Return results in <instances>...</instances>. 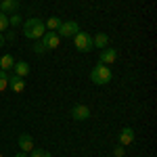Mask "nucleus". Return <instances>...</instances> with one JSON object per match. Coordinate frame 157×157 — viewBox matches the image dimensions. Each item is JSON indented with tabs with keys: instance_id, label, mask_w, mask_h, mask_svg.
Wrapping results in <instances>:
<instances>
[{
	"instance_id": "obj_13",
	"label": "nucleus",
	"mask_w": 157,
	"mask_h": 157,
	"mask_svg": "<svg viewBox=\"0 0 157 157\" xmlns=\"http://www.w3.org/2000/svg\"><path fill=\"white\" fill-rule=\"evenodd\" d=\"M29 63L27 61H15V65H13V71H15V75H19V78H25L27 73H29Z\"/></svg>"
},
{
	"instance_id": "obj_24",
	"label": "nucleus",
	"mask_w": 157,
	"mask_h": 157,
	"mask_svg": "<svg viewBox=\"0 0 157 157\" xmlns=\"http://www.w3.org/2000/svg\"><path fill=\"white\" fill-rule=\"evenodd\" d=\"M13 157H27V153H23V151H21V153H17V155H13Z\"/></svg>"
},
{
	"instance_id": "obj_25",
	"label": "nucleus",
	"mask_w": 157,
	"mask_h": 157,
	"mask_svg": "<svg viewBox=\"0 0 157 157\" xmlns=\"http://www.w3.org/2000/svg\"><path fill=\"white\" fill-rule=\"evenodd\" d=\"M0 157H2V153H0Z\"/></svg>"
},
{
	"instance_id": "obj_22",
	"label": "nucleus",
	"mask_w": 157,
	"mask_h": 157,
	"mask_svg": "<svg viewBox=\"0 0 157 157\" xmlns=\"http://www.w3.org/2000/svg\"><path fill=\"white\" fill-rule=\"evenodd\" d=\"M4 40H15V32H13V29H11V32H9V34L4 36Z\"/></svg>"
},
{
	"instance_id": "obj_1",
	"label": "nucleus",
	"mask_w": 157,
	"mask_h": 157,
	"mask_svg": "<svg viewBox=\"0 0 157 157\" xmlns=\"http://www.w3.org/2000/svg\"><path fill=\"white\" fill-rule=\"evenodd\" d=\"M23 36L27 40H40V38L44 36V32H46V25L42 19H38V17H32V19H27L23 21Z\"/></svg>"
},
{
	"instance_id": "obj_23",
	"label": "nucleus",
	"mask_w": 157,
	"mask_h": 157,
	"mask_svg": "<svg viewBox=\"0 0 157 157\" xmlns=\"http://www.w3.org/2000/svg\"><path fill=\"white\" fill-rule=\"evenodd\" d=\"M4 42H6V40H4V34H0V48L4 46Z\"/></svg>"
},
{
	"instance_id": "obj_12",
	"label": "nucleus",
	"mask_w": 157,
	"mask_h": 157,
	"mask_svg": "<svg viewBox=\"0 0 157 157\" xmlns=\"http://www.w3.org/2000/svg\"><path fill=\"white\" fill-rule=\"evenodd\" d=\"M19 11V0H0V13H17Z\"/></svg>"
},
{
	"instance_id": "obj_7",
	"label": "nucleus",
	"mask_w": 157,
	"mask_h": 157,
	"mask_svg": "<svg viewBox=\"0 0 157 157\" xmlns=\"http://www.w3.org/2000/svg\"><path fill=\"white\" fill-rule=\"evenodd\" d=\"M115 61H117V50L113 48V46H107V48L101 50V55H98V63L109 65V63H115Z\"/></svg>"
},
{
	"instance_id": "obj_8",
	"label": "nucleus",
	"mask_w": 157,
	"mask_h": 157,
	"mask_svg": "<svg viewBox=\"0 0 157 157\" xmlns=\"http://www.w3.org/2000/svg\"><path fill=\"white\" fill-rule=\"evenodd\" d=\"M134 138H136L134 128H130V126L121 128V132H120V145H121V147H130V145L134 143Z\"/></svg>"
},
{
	"instance_id": "obj_3",
	"label": "nucleus",
	"mask_w": 157,
	"mask_h": 157,
	"mask_svg": "<svg viewBox=\"0 0 157 157\" xmlns=\"http://www.w3.org/2000/svg\"><path fill=\"white\" fill-rule=\"evenodd\" d=\"M73 46L78 48V52H90L94 50V44H92V36L88 32H78L73 36Z\"/></svg>"
},
{
	"instance_id": "obj_18",
	"label": "nucleus",
	"mask_w": 157,
	"mask_h": 157,
	"mask_svg": "<svg viewBox=\"0 0 157 157\" xmlns=\"http://www.w3.org/2000/svg\"><path fill=\"white\" fill-rule=\"evenodd\" d=\"M29 157H52V155H50L46 149H36L34 147V151H29Z\"/></svg>"
},
{
	"instance_id": "obj_10",
	"label": "nucleus",
	"mask_w": 157,
	"mask_h": 157,
	"mask_svg": "<svg viewBox=\"0 0 157 157\" xmlns=\"http://www.w3.org/2000/svg\"><path fill=\"white\" fill-rule=\"evenodd\" d=\"M9 86H11L13 92H23L25 80H23V78H19V75H15V73H9Z\"/></svg>"
},
{
	"instance_id": "obj_21",
	"label": "nucleus",
	"mask_w": 157,
	"mask_h": 157,
	"mask_svg": "<svg viewBox=\"0 0 157 157\" xmlns=\"http://www.w3.org/2000/svg\"><path fill=\"white\" fill-rule=\"evenodd\" d=\"M113 155H115V157H124V155H126V147H115V149H113Z\"/></svg>"
},
{
	"instance_id": "obj_14",
	"label": "nucleus",
	"mask_w": 157,
	"mask_h": 157,
	"mask_svg": "<svg viewBox=\"0 0 157 157\" xmlns=\"http://www.w3.org/2000/svg\"><path fill=\"white\" fill-rule=\"evenodd\" d=\"M13 65H15V57H13V55H2V57H0V69H2V71H11L13 69Z\"/></svg>"
},
{
	"instance_id": "obj_6",
	"label": "nucleus",
	"mask_w": 157,
	"mask_h": 157,
	"mask_svg": "<svg viewBox=\"0 0 157 157\" xmlns=\"http://www.w3.org/2000/svg\"><path fill=\"white\" fill-rule=\"evenodd\" d=\"M40 40H42V44L46 46V50H55L61 44L59 34H57V32H50V29H46V32H44V36L40 38Z\"/></svg>"
},
{
	"instance_id": "obj_4",
	"label": "nucleus",
	"mask_w": 157,
	"mask_h": 157,
	"mask_svg": "<svg viewBox=\"0 0 157 157\" xmlns=\"http://www.w3.org/2000/svg\"><path fill=\"white\" fill-rule=\"evenodd\" d=\"M80 32V25H78V21H63L61 23V27L57 29V34H59V38H73L75 34Z\"/></svg>"
},
{
	"instance_id": "obj_17",
	"label": "nucleus",
	"mask_w": 157,
	"mask_h": 157,
	"mask_svg": "<svg viewBox=\"0 0 157 157\" xmlns=\"http://www.w3.org/2000/svg\"><path fill=\"white\" fill-rule=\"evenodd\" d=\"M9 88V73L0 69V92H4Z\"/></svg>"
},
{
	"instance_id": "obj_19",
	"label": "nucleus",
	"mask_w": 157,
	"mask_h": 157,
	"mask_svg": "<svg viewBox=\"0 0 157 157\" xmlns=\"http://www.w3.org/2000/svg\"><path fill=\"white\" fill-rule=\"evenodd\" d=\"M6 29H9V15L0 13V34H4Z\"/></svg>"
},
{
	"instance_id": "obj_2",
	"label": "nucleus",
	"mask_w": 157,
	"mask_h": 157,
	"mask_svg": "<svg viewBox=\"0 0 157 157\" xmlns=\"http://www.w3.org/2000/svg\"><path fill=\"white\" fill-rule=\"evenodd\" d=\"M111 78H113L111 67H109V65H103V63H97V65L92 67V71H90V80H92V84H97V86L109 84Z\"/></svg>"
},
{
	"instance_id": "obj_9",
	"label": "nucleus",
	"mask_w": 157,
	"mask_h": 157,
	"mask_svg": "<svg viewBox=\"0 0 157 157\" xmlns=\"http://www.w3.org/2000/svg\"><path fill=\"white\" fill-rule=\"evenodd\" d=\"M19 149L23 151V153H29V151H34V136L32 134H27V132H23V134H19Z\"/></svg>"
},
{
	"instance_id": "obj_16",
	"label": "nucleus",
	"mask_w": 157,
	"mask_h": 157,
	"mask_svg": "<svg viewBox=\"0 0 157 157\" xmlns=\"http://www.w3.org/2000/svg\"><path fill=\"white\" fill-rule=\"evenodd\" d=\"M21 23H23V19H21L19 13H13L11 17H9V25H11V27H19Z\"/></svg>"
},
{
	"instance_id": "obj_11",
	"label": "nucleus",
	"mask_w": 157,
	"mask_h": 157,
	"mask_svg": "<svg viewBox=\"0 0 157 157\" xmlns=\"http://www.w3.org/2000/svg\"><path fill=\"white\" fill-rule=\"evenodd\" d=\"M92 44H94V48H98V50L107 48L109 46V36L105 34V32H98V34L92 36Z\"/></svg>"
},
{
	"instance_id": "obj_20",
	"label": "nucleus",
	"mask_w": 157,
	"mask_h": 157,
	"mask_svg": "<svg viewBox=\"0 0 157 157\" xmlns=\"http://www.w3.org/2000/svg\"><path fill=\"white\" fill-rule=\"evenodd\" d=\"M34 52H36V55H42V52H46V46L42 44V40H36V44H34Z\"/></svg>"
},
{
	"instance_id": "obj_5",
	"label": "nucleus",
	"mask_w": 157,
	"mask_h": 157,
	"mask_svg": "<svg viewBox=\"0 0 157 157\" xmlns=\"http://www.w3.org/2000/svg\"><path fill=\"white\" fill-rule=\"evenodd\" d=\"M71 120L73 121H86L90 120V107L88 105H73L71 107Z\"/></svg>"
},
{
	"instance_id": "obj_15",
	"label": "nucleus",
	"mask_w": 157,
	"mask_h": 157,
	"mask_svg": "<svg viewBox=\"0 0 157 157\" xmlns=\"http://www.w3.org/2000/svg\"><path fill=\"white\" fill-rule=\"evenodd\" d=\"M61 23H63V21H61L59 17H48V19H46V29H50V32H57V29L61 27Z\"/></svg>"
}]
</instances>
